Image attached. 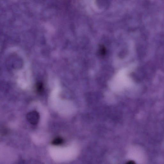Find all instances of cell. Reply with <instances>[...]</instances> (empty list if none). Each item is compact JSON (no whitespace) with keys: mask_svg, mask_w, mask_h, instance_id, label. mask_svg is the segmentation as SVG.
Returning <instances> with one entry per match:
<instances>
[{"mask_svg":"<svg viewBox=\"0 0 164 164\" xmlns=\"http://www.w3.org/2000/svg\"><path fill=\"white\" fill-rule=\"evenodd\" d=\"M27 120L31 124L35 125L38 123L40 119V115L36 111H32L27 114L26 115Z\"/></svg>","mask_w":164,"mask_h":164,"instance_id":"1","label":"cell"},{"mask_svg":"<svg viewBox=\"0 0 164 164\" xmlns=\"http://www.w3.org/2000/svg\"><path fill=\"white\" fill-rule=\"evenodd\" d=\"M63 140L60 137L57 138L53 140L52 142V144L54 145H59L63 143Z\"/></svg>","mask_w":164,"mask_h":164,"instance_id":"2","label":"cell"}]
</instances>
